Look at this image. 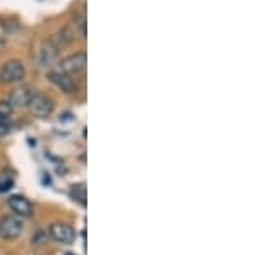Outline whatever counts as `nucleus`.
Masks as SVG:
<instances>
[{
  "mask_svg": "<svg viewBox=\"0 0 257 255\" xmlns=\"http://www.w3.org/2000/svg\"><path fill=\"white\" fill-rule=\"evenodd\" d=\"M23 221L19 216H4L0 219V236L6 240H14L23 233Z\"/></svg>",
  "mask_w": 257,
  "mask_h": 255,
  "instance_id": "20e7f679",
  "label": "nucleus"
},
{
  "mask_svg": "<svg viewBox=\"0 0 257 255\" xmlns=\"http://www.w3.org/2000/svg\"><path fill=\"white\" fill-rule=\"evenodd\" d=\"M33 94H35V91H33L31 88H28V86H21V88H16L14 91L11 93V96L7 101L11 103L12 108H28Z\"/></svg>",
  "mask_w": 257,
  "mask_h": 255,
  "instance_id": "423d86ee",
  "label": "nucleus"
},
{
  "mask_svg": "<svg viewBox=\"0 0 257 255\" xmlns=\"http://www.w3.org/2000/svg\"><path fill=\"white\" fill-rule=\"evenodd\" d=\"M50 235H52L53 240H57L59 243H65V245L72 243L74 236H76L74 235V229L65 223H55L50 226Z\"/></svg>",
  "mask_w": 257,
  "mask_h": 255,
  "instance_id": "6e6552de",
  "label": "nucleus"
},
{
  "mask_svg": "<svg viewBox=\"0 0 257 255\" xmlns=\"http://www.w3.org/2000/svg\"><path fill=\"white\" fill-rule=\"evenodd\" d=\"M84 69H86V53L81 52V53H74V55L65 57V59L59 64V69H57V71L65 74V76L77 77Z\"/></svg>",
  "mask_w": 257,
  "mask_h": 255,
  "instance_id": "f257e3e1",
  "label": "nucleus"
},
{
  "mask_svg": "<svg viewBox=\"0 0 257 255\" xmlns=\"http://www.w3.org/2000/svg\"><path fill=\"white\" fill-rule=\"evenodd\" d=\"M47 77H48L50 82H53L57 88L62 89V91H65V93H74L77 88L76 79H74V77L65 76V74H62L59 71H50Z\"/></svg>",
  "mask_w": 257,
  "mask_h": 255,
  "instance_id": "0eeeda50",
  "label": "nucleus"
},
{
  "mask_svg": "<svg viewBox=\"0 0 257 255\" xmlns=\"http://www.w3.org/2000/svg\"><path fill=\"white\" fill-rule=\"evenodd\" d=\"M28 108L31 110V113L35 115V117L45 118V117H48V115L53 112V101H52V98L47 96V94L35 91V94H33V98L30 101V105H28Z\"/></svg>",
  "mask_w": 257,
  "mask_h": 255,
  "instance_id": "7ed1b4c3",
  "label": "nucleus"
},
{
  "mask_svg": "<svg viewBox=\"0 0 257 255\" xmlns=\"http://www.w3.org/2000/svg\"><path fill=\"white\" fill-rule=\"evenodd\" d=\"M57 55H59V48H57L52 41H43V43L40 45L38 50H36L35 60L40 67H43V65L52 64V62L57 59Z\"/></svg>",
  "mask_w": 257,
  "mask_h": 255,
  "instance_id": "39448f33",
  "label": "nucleus"
},
{
  "mask_svg": "<svg viewBox=\"0 0 257 255\" xmlns=\"http://www.w3.org/2000/svg\"><path fill=\"white\" fill-rule=\"evenodd\" d=\"M26 74V69H24V64L21 60H7L6 64L0 69V79L4 82H9V84H14V82H19Z\"/></svg>",
  "mask_w": 257,
  "mask_h": 255,
  "instance_id": "f03ea898",
  "label": "nucleus"
},
{
  "mask_svg": "<svg viewBox=\"0 0 257 255\" xmlns=\"http://www.w3.org/2000/svg\"><path fill=\"white\" fill-rule=\"evenodd\" d=\"M11 132V120L9 117L0 115V135H7Z\"/></svg>",
  "mask_w": 257,
  "mask_h": 255,
  "instance_id": "9b49d317",
  "label": "nucleus"
},
{
  "mask_svg": "<svg viewBox=\"0 0 257 255\" xmlns=\"http://www.w3.org/2000/svg\"><path fill=\"white\" fill-rule=\"evenodd\" d=\"M70 195H72V199L77 200V202L86 204V187L84 185H72Z\"/></svg>",
  "mask_w": 257,
  "mask_h": 255,
  "instance_id": "9d476101",
  "label": "nucleus"
},
{
  "mask_svg": "<svg viewBox=\"0 0 257 255\" xmlns=\"http://www.w3.org/2000/svg\"><path fill=\"white\" fill-rule=\"evenodd\" d=\"M9 207L19 217H30L33 214V205L26 197L23 195H11L9 197Z\"/></svg>",
  "mask_w": 257,
  "mask_h": 255,
  "instance_id": "1a4fd4ad",
  "label": "nucleus"
},
{
  "mask_svg": "<svg viewBox=\"0 0 257 255\" xmlns=\"http://www.w3.org/2000/svg\"><path fill=\"white\" fill-rule=\"evenodd\" d=\"M12 178H6V180H2V182H0V194H2V192H7L9 190V188L12 187Z\"/></svg>",
  "mask_w": 257,
  "mask_h": 255,
  "instance_id": "ddd939ff",
  "label": "nucleus"
},
{
  "mask_svg": "<svg viewBox=\"0 0 257 255\" xmlns=\"http://www.w3.org/2000/svg\"><path fill=\"white\" fill-rule=\"evenodd\" d=\"M12 106L9 101H0V115H4V117H11L12 113Z\"/></svg>",
  "mask_w": 257,
  "mask_h": 255,
  "instance_id": "f8f14e48",
  "label": "nucleus"
}]
</instances>
